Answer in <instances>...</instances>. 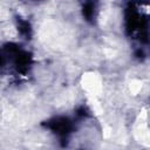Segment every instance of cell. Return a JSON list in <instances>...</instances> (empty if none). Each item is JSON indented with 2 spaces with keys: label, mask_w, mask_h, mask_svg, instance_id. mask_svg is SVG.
Returning a JSON list of instances; mask_svg holds the SVG:
<instances>
[{
  "label": "cell",
  "mask_w": 150,
  "mask_h": 150,
  "mask_svg": "<svg viewBox=\"0 0 150 150\" xmlns=\"http://www.w3.org/2000/svg\"><path fill=\"white\" fill-rule=\"evenodd\" d=\"M47 127L62 138L67 137L73 129V124L67 117H55L47 122Z\"/></svg>",
  "instance_id": "obj_1"
},
{
  "label": "cell",
  "mask_w": 150,
  "mask_h": 150,
  "mask_svg": "<svg viewBox=\"0 0 150 150\" xmlns=\"http://www.w3.org/2000/svg\"><path fill=\"white\" fill-rule=\"evenodd\" d=\"M95 9H96V2L95 0H87L82 7V13L86 20L91 21L95 15Z\"/></svg>",
  "instance_id": "obj_2"
},
{
  "label": "cell",
  "mask_w": 150,
  "mask_h": 150,
  "mask_svg": "<svg viewBox=\"0 0 150 150\" xmlns=\"http://www.w3.org/2000/svg\"><path fill=\"white\" fill-rule=\"evenodd\" d=\"M18 29H19V32L26 38V39H29V36H30V33H32V29H30V25L27 22V21H25V20H19L18 21Z\"/></svg>",
  "instance_id": "obj_3"
}]
</instances>
